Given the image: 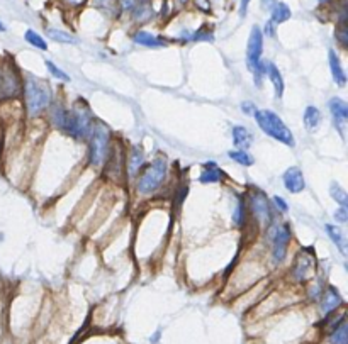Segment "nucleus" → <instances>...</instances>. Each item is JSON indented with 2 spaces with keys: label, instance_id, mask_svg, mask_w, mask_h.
<instances>
[{
  "label": "nucleus",
  "instance_id": "39448f33",
  "mask_svg": "<svg viewBox=\"0 0 348 344\" xmlns=\"http://www.w3.org/2000/svg\"><path fill=\"white\" fill-rule=\"evenodd\" d=\"M71 115V136L76 139H85L89 138L92 133V112L89 105L84 100H79L73 105V110H70Z\"/></svg>",
  "mask_w": 348,
  "mask_h": 344
},
{
  "label": "nucleus",
  "instance_id": "a19ab883",
  "mask_svg": "<svg viewBox=\"0 0 348 344\" xmlns=\"http://www.w3.org/2000/svg\"><path fill=\"white\" fill-rule=\"evenodd\" d=\"M180 2H187V0H180Z\"/></svg>",
  "mask_w": 348,
  "mask_h": 344
},
{
  "label": "nucleus",
  "instance_id": "20e7f679",
  "mask_svg": "<svg viewBox=\"0 0 348 344\" xmlns=\"http://www.w3.org/2000/svg\"><path fill=\"white\" fill-rule=\"evenodd\" d=\"M167 168H168L167 159L163 156L154 159V161L143 171V175L139 177L138 192L141 193V195H146V193H151L157 190V188L163 183V180H165Z\"/></svg>",
  "mask_w": 348,
  "mask_h": 344
},
{
  "label": "nucleus",
  "instance_id": "473e14b6",
  "mask_svg": "<svg viewBox=\"0 0 348 344\" xmlns=\"http://www.w3.org/2000/svg\"><path fill=\"white\" fill-rule=\"evenodd\" d=\"M241 110H243L246 115H255L257 107L253 105V102H243V104H241Z\"/></svg>",
  "mask_w": 348,
  "mask_h": 344
},
{
  "label": "nucleus",
  "instance_id": "f704fd0d",
  "mask_svg": "<svg viewBox=\"0 0 348 344\" xmlns=\"http://www.w3.org/2000/svg\"><path fill=\"white\" fill-rule=\"evenodd\" d=\"M250 0H241V6H240V16L245 17L246 16V9H248Z\"/></svg>",
  "mask_w": 348,
  "mask_h": 344
},
{
  "label": "nucleus",
  "instance_id": "6e6552de",
  "mask_svg": "<svg viewBox=\"0 0 348 344\" xmlns=\"http://www.w3.org/2000/svg\"><path fill=\"white\" fill-rule=\"evenodd\" d=\"M248 200L250 210L255 219L262 222V224H270L272 222V209H270V202L267 195L262 190H258V188H251Z\"/></svg>",
  "mask_w": 348,
  "mask_h": 344
},
{
  "label": "nucleus",
  "instance_id": "72a5a7b5",
  "mask_svg": "<svg viewBox=\"0 0 348 344\" xmlns=\"http://www.w3.org/2000/svg\"><path fill=\"white\" fill-rule=\"evenodd\" d=\"M274 203L277 205V209H279L280 212H287V209H289L286 200H284V198H280V197H277V195L274 197Z\"/></svg>",
  "mask_w": 348,
  "mask_h": 344
},
{
  "label": "nucleus",
  "instance_id": "423d86ee",
  "mask_svg": "<svg viewBox=\"0 0 348 344\" xmlns=\"http://www.w3.org/2000/svg\"><path fill=\"white\" fill-rule=\"evenodd\" d=\"M318 270V260L313 248H302L296 256V263L292 268V277L296 282L304 283L314 278Z\"/></svg>",
  "mask_w": 348,
  "mask_h": 344
},
{
  "label": "nucleus",
  "instance_id": "b1692460",
  "mask_svg": "<svg viewBox=\"0 0 348 344\" xmlns=\"http://www.w3.org/2000/svg\"><path fill=\"white\" fill-rule=\"evenodd\" d=\"M48 36H50L53 41L63 42V45H71V42L76 41L73 36H70V34L65 31H60V29H48Z\"/></svg>",
  "mask_w": 348,
  "mask_h": 344
},
{
  "label": "nucleus",
  "instance_id": "393cba45",
  "mask_svg": "<svg viewBox=\"0 0 348 344\" xmlns=\"http://www.w3.org/2000/svg\"><path fill=\"white\" fill-rule=\"evenodd\" d=\"M229 158L233 159V161L243 164V166H251V164L255 163V159L250 156L248 153L243 151V149H235V151H229Z\"/></svg>",
  "mask_w": 348,
  "mask_h": 344
},
{
  "label": "nucleus",
  "instance_id": "e433bc0d",
  "mask_svg": "<svg viewBox=\"0 0 348 344\" xmlns=\"http://www.w3.org/2000/svg\"><path fill=\"white\" fill-rule=\"evenodd\" d=\"M275 0H262V9H272L275 7Z\"/></svg>",
  "mask_w": 348,
  "mask_h": 344
},
{
  "label": "nucleus",
  "instance_id": "7ed1b4c3",
  "mask_svg": "<svg viewBox=\"0 0 348 344\" xmlns=\"http://www.w3.org/2000/svg\"><path fill=\"white\" fill-rule=\"evenodd\" d=\"M89 144V163L92 166H100L105 163L109 156V144H110V131L104 122L97 120L92 125Z\"/></svg>",
  "mask_w": 348,
  "mask_h": 344
},
{
  "label": "nucleus",
  "instance_id": "4be33fe9",
  "mask_svg": "<svg viewBox=\"0 0 348 344\" xmlns=\"http://www.w3.org/2000/svg\"><path fill=\"white\" fill-rule=\"evenodd\" d=\"M291 19V9L287 7V4L280 2V4H275V7L272 9V22L274 26L275 24H280V22H286Z\"/></svg>",
  "mask_w": 348,
  "mask_h": 344
},
{
  "label": "nucleus",
  "instance_id": "0eeeda50",
  "mask_svg": "<svg viewBox=\"0 0 348 344\" xmlns=\"http://www.w3.org/2000/svg\"><path fill=\"white\" fill-rule=\"evenodd\" d=\"M268 239L272 241V244H274V249H272L274 261L275 263H282V261L286 260L287 246H289V241H291V227L287 224L270 226Z\"/></svg>",
  "mask_w": 348,
  "mask_h": 344
},
{
  "label": "nucleus",
  "instance_id": "bb28decb",
  "mask_svg": "<svg viewBox=\"0 0 348 344\" xmlns=\"http://www.w3.org/2000/svg\"><path fill=\"white\" fill-rule=\"evenodd\" d=\"M26 41L29 42V45H32V46L40 48V50H43V51H46V50H48L46 41L43 39V37H41L37 32L31 31V29H29V31H26Z\"/></svg>",
  "mask_w": 348,
  "mask_h": 344
},
{
  "label": "nucleus",
  "instance_id": "4c0bfd02",
  "mask_svg": "<svg viewBox=\"0 0 348 344\" xmlns=\"http://www.w3.org/2000/svg\"><path fill=\"white\" fill-rule=\"evenodd\" d=\"M265 32H267L268 36H275V29H274L272 22H267V26H265Z\"/></svg>",
  "mask_w": 348,
  "mask_h": 344
},
{
  "label": "nucleus",
  "instance_id": "c85d7f7f",
  "mask_svg": "<svg viewBox=\"0 0 348 344\" xmlns=\"http://www.w3.org/2000/svg\"><path fill=\"white\" fill-rule=\"evenodd\" d=\"M45 65H46V68H48V70H50V73H51L53 76H55V78H58V80H63V81H70V76L66 75V73H65V71H63V70H60V68H58V66H56V65H55V63H53V61L46 60V63H45Z\"/></svg>",
  "mask_w": 348,
  "mask_h": 344
},
{
  "label": "nucleus",
  "instance_id": "ddd939ff",
  "mask_svg": "<svg viewBox=\"0 0 348 344\" xmlns=\"http://www.w3.org/2000/svg\"><path fill=\"white\" fill-rule=\"evenodd\" d=\"M341 302L343 300L340 297V293H338V290L333 287H328L325 292H323V297H321V311L325 314H330L335 311V309L340 307Z\"/></svg>",
  "mask_w": 348,
  "mask_h": 344
},
{
  "label": "nucleus",
  "instance_id": "f257e3e1",
  "mask_svg": "<svg viewBox=\"0 0 348 344\" xmlns=\"http://www.w3.org/2000/svg\"><path fill=\"white\" fill-rule=\"evenodd\" d=\"M255 119H257L260 129L265 134H268L270 138L286 144V146H294V136L291 133V129L287 127L286 122L275 112H272V110H257L255 112Z\"/></svg>",
  "mask_w": 348,
  "mask_h": 344
},
{
  "label": "nucleus",
  "instance_id": "f8f14e48",
  "mask_svg": "<svg viewBox=\"0 0 348 344\" xmlns=\"http://www.w3.org/2000/svg\"><path fill=\"white\" fill-rule=\"evenodd\" d=\"M284 185L291 193H299L306 188V182H304L302 171L297 166H291L284 173Z\"/></svg>",
  "mask_w": 348,
  "mask_h": 344
},
{
  "label": "nucleus",
  "instance_id": "5701e85b",
  "mask_svg": "<svg viewBox=\"0 0 348 344\" xmlns=\"http://www.w3.org/2000/svg\"><path fill=\"white\" fill-rule=\"evenodd\" d=\"M233 222L235 226L243 227L246 222V203L243 200V197L236 198V205H235V212H233Z\"/></svg>",
  "mask_w": 348,
  "mask_h": 344
},
{
  "label": "nucleus",
  "instance_id": "dca6fc26",
  "mask_svg": "<svg viewBox=\"0 0 348 344\" xmlns=\"http://www.w3.org/2000/svg\"><path fill=\"white\" fill-rule=\"evenodd\" d=\"M265 75H268L270 81H272L277 99H282L284 97V78H282V75H280L279 68L275 66L274 63H267V65H265Z\"/></svg>",
  "mask_w": 348,
  "mask_h": 344
},
{
  "label": "nucleus",
  "instance_id": "f03ea898",
  "mask_svg": "<svg viewBox=\"0 0 348 344\" xmlns=\"http://www.w3.org/2000/svg\"><path fill=\"white\" fill-rule=\"evenodd\" d=\"M24 92H26L27 110L31 115L40 114L41 110H45L51 104V87L45 80L29 75L26 78Z\"/></svg>",
  "mask_w": 348,
  "mask_h": 344
},
{
  "label": "nucleus",
  "instance_id": "a878e982",
  "mask_svg": "<svg viewBox=\"0 0 348 344\" xmlns=\"http://www.w3.org/2000/svg\"><path fill=\"white\" fill-rule=\"evenodd\" d=\"M330 193H331V197L335 198V200L340 203L341 207H346L348 205V195H346V192L343 190V188L338 185V183H331Z\"/></svg>",
  "mask_w": 348,
  "mask_h": 344
},
{
  "label": "nucleus",
  "instance_id": "9b49d317",
  "mask_svg": "<svg viewBox=\"0 0 348 344\" xmlns=\"http://www.w3.org/2000/svg\"><path fill=\"white\" fill-rule=\"evenodd\" d=\"M330 110L333 115V122H335V127L340 131V134L343 136V129H345V124L348 120V105L345 100L338 99V97H333L330 100Z\"/></svg>",
  "mask_w": 348,
  "mask_h": 344
},
{
  "label": "nucleus",
  "instance_id": "7c9ffc66",
  "mask_svg": "<svg viewBox=\"0 0 348 344\" xmlns=\"http://www.w3.org/2000/svg\"><path fill=\"white\" fill-rule=\"evenodd\" d=\"M151 14L153 11L149 9V6H141L136 12H134V17H136L138 21H148V19L151 17Z\"/></svg>",
  "mask_w": 348,
  "mask_h": 344
},
{
  "label": "nucleus",
  "instance_id": "4468645a",
  "mask_svg": "<svg viewBox=\"0 0 348 344\" xmlns=\"http://www.w3.org/2000/svg\"><path fill=\"white\" fill-rule=\"evenodd\" d=\"M328 60H330V70H331L335 83L338 87H345L346 85V73H345V70H343L341 63H340V58H338V55L333 50H330V53H328Z\"/></svg>",
  "mask_w": 348,
  "mask_h": 344
},
{
  "label": "nucleus",
  "instance_id": "412c9836",
  "mask_svg": "<svg viewBox=\"0 0 348 344\" xmlns=\"http://www.w3.org/2000/svg\"><path fill=\"white\" fill-rule=\"evenodd\" d=\"M321 124V114L320 110L316 107H313V105H309L304 110V125H306L307 131H316L318 125Z\"/></svg>",
  "mask_w": 348,
  "mask_h": 344
},
{
  "label": "nucleus",
  "instance_id": "2f4dec72",
  "mask_svg": "<svg viewBox=\"0 0 348 344\" xmlns=\"http://www.w3.org/2000/svg\"><path fill=\"white\" fill-rule=\"evenodd\" d=\"M333 216H335V221H338V222H346V219H348V209H346V207H341L340 205V209H336Z\"/></svg>",
  "mask_w": 348,
  "mask_h": 344
},
{
  "label": "nucleus",
  "instance_id": "c9c22d12",
  "mask_svg": "<svg viewBox=\"0 0 348 344\" xmlns=\"http://www.w3.org/2000/svg\"><path fill=\"white\" fill-rule=\"evenodd\" d=\"M134 4H136V0H121V6L124 9H133Z\"/></svg>",
  "mask_w": 348,
  "mask_h": 344
},
{
  "label": "nucleus",
  "instance_id": "58836bf2",
  "mask_svg": "<svg viewBox=\"0 0 348 344\" xmlns=\"http://www.w3.org/2000/svg\"><path fill=\"white\" fill-rule=\"evenodd\" d=\"M65 2H68L70 6H80V4H84L85 0H65Z\"/></svg>",
  "mask_w": 348,
  "mask_h": 344
},
{
  "label": "nucleus",
  "instance_id": "a211bd4d",
  "mask_svg": "<svg viewBox=\"0 0 348 344\" xmlns=\"http://www.w3.org/2000/svg\"><path fill=\"white\" fill-rule=\"evenodd\" d=\"M144 164V153L139 146H133L129 151V159H128V173L129 177H136V173L141 169Z\"/></svg>",
  "mask_w": 348,
  "mask_h": 344
},
{
  "label": "nucleus",
  "instance_id": "cd10ccee",
  "mask_svg": "<svg viewBox=\"0 0 348 344\" xmlns=\"http://www.w3.org/2000/svg\"><path fill=\"white\" fill-rule=\"evenodd\" d=\"M333 336H331V341L333 344H346V324L341 322L340 326L336 329H333Z\"/></svg>",
  "mask_w": 348,
  "mask_h": 344
},
{
  "label": "nucleus",
  "instance_id": "1a4fd4ad",
  "mask_svg": "<svg viewBox=\"0 0 348 344\" xmlns=\"http://www.w3.org/2000/svg\"><path fill=\"white\" fill-rule=\"evenodd\" d=\"M263 51V32L258 26H253L248 39V48H246V63H248V68L251 71H255L258 68L260 56H262Z\"/></svg>",
  "mask_w": 348,
  "mask_h": 344
},
{
  "label": "nucleus",
  "instance_id": "2eb2a0df",
  "mask_svg": "<svg viewBox=\"0 0 348 344\" xmlns=\"http://www.w3.org/2000/svg\"><path fill=\"white\" fill-rule=\"evenodd\" d=\"M233 143L238 149H248L253 144V134L245 125H236L233 129Z\"/></svg>",
  "mask_w": 348,
  "mask_h": 344
},
{
  "label": "nucleus",
  "instance_id": "9d476101",
  "mask_svg": "<svg viewBox=\"0 0 348 344\" xmlns=\"http://www.w3.org/2000/svg\"><path fill=\"white\" fill-rule=\"evenodd\" d=\"M21 90V80L14 70L4 66L0 70V94L2 97H16Z\"/></svg>",
  "mask_w": 348,
  "mask_h": 344
},
{
  "label": "nucleus",
  "instance_id": "6ab92c4d",
  "mask_svg": "<svg viewBox=\"0 0 348 344\" xmlns=\"http://www.w3.org/2000/svg\"><path fill=\"white\" fill-rule=\"evenodd\" d=\"M134 42H138V45L141 46H148V48H163L167 45L165 41L162 39V37H157L153 36V34H149L146 31H138L136 34H134Z\"/></svg>",
  "mask_w": 348,
  "mask_h": 344
},
{
  "label": "nucleus",
  "instance_id": "ea45409f",
  "mask_svg": "<svg viewBox=\"0 0 348 344\" xmlns=\"http://www.w3.org/2000/svg\"><path fill=\"white\" fill-rule=\"evenodd\" d=\"M0 31H6V26H4L2 22H0Z\"/></svg>",
  "mask_w": 348,
  "mask_h": 344
},
{
  "label": "nucleus",
  "instance_id": "aec40b11",
  "mask_svg": "<svg viewBox=\"0 0 348 344\" xmlns=\"http://www.w3.org/2000/svg\"><path fill=\"white\" fill-rule=\"evenodd\" d=\"M326 232H328V236H330V239L333 241V243H335L336 248L340 249V253L341 254H346V237L343 236V232H341L340 227L328 224L326 226Z\"/></svg>",
  "mask_w": 348,
  "mask_h": 344
},
{
  "label": "nucleus",
  "instance_id": "c756f323",
  "mask_svg": "<svg viewBox=\"0 0 348 344\" xmlns=\"http://www.w3.org/2000/svg\"><path fill=\"white\" fill-rule=\"evenodd\" d=\"M188 39H194V41H214V36H212V31H207V29H199V31L192 34Z\"/></svg>",
  "mask_w": 348,
  "mask_h": 344
},
{
  "label": "nucleus",
  "instance_id": "f3484780",
  "mask_svg": "<svg viewBox=\"0 0 348 344\" xmlns=\"http://www.w3.org/2000/svg\"><path fill=\"white\" fill-rule=\"evenodd\" d=\"M223 178H224L223 169L217 166L216 163H206L204 169H202V173L199 177V182H202V183H217V182L223 180Z\"/></svg>",
  "mask_w": 348,
  "mask_h": 344
}]
</instances>
